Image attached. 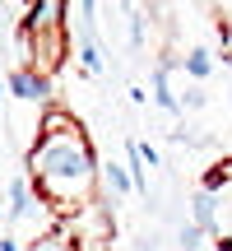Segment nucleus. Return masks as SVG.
I'll list each match as a JSON object with an SVG mask.
<instances>
[{
    "label": "nucleus",
    "mask_w": 232,
    "mask_h": 251,
    "mask_svg": "<svg viewBox=\"0 0 232 251\" xmlns=\"http://www.w3.org/2000/svg\"><path fill=\"white\" fill-rule=\"evenodd\" d=\"M37 130L42 135L28 149V181H33L37 200L51 205L56 219L89 209L93 191H98V153H93L84 126L65 107H46Z\"/></svg>",
    "instance_id": "1"
},
{
    "label": "nucleus",
    "mask_w": 232,
    "mask_h": 251,
    "mask_svg": "<svg viewBox=\"0 0 232 251\" xmlns=\"http://www.w3.org/2000/svg\"><path fill=\"white\" fill-rule=\"evenodd\" d=\"M93 14L98 5H65V33H70V56H79L89 75H102V42Z\"/></svg>",
    "instance_id": "2"
},
{
    "label": "nucleus",
    "mask_w": 232,
    "mask_h": 251,
    "mask_svg": "<svg viewBox=\"0 0 232 251\" xmlns=\"http://www.w3.org/2000/svg\"><path fill=\"white\" fill-rule=\"evenodd\" d=\"M200 191L214 196V237H218V251H232V158L214 163V168L200 177Z\"/></svg>",
    "instance_id": "3"
},
{
    "label": "nucleus",
    "mask_w": 232,
    "mask_h": 251,
    "mask_svg": "<svg viewBox=\"0 0 232 251\" xmlns=\"http://www.w3.org/2000/svg\"><path fill=\"white\" fill-rule=\"evenodd\" d=\"M9 93L23 98V102H42V98H51V79L28 70V65H19V70H9Z\"/></svg>",
    "instance_id": "4"
},
{
    "label": "nucleus",
    "mask_w": 232,
    "mask_h": 251,
    "mask_svg": "<svg viewBox=\"0 0 232 251\" xmlns=\"http://www.w3.org/2000/svg\"><path fill=\"white\" fill-rule=\"evenodd\" d=\"M98 181L107 186V200H125V196L135 191L130 168H125V163H116V158H102V163H98Z\"/></svg>",
    "instance_id": "5"
},
{
    "label": "nucleus",
    "mask_w": 232,
    "mask_h": 251,
    "mask_svg": "<svg viewBox=\"0 0 232 251\" xmlns=\"http://www.w3.org/2000/svg\"><path fill=\"white\" fill-rule=\"evenodd\" d=\"M23 214H33V181H28V172L9 181V224Z\"/></svg>",
    "instance_id": "6"
},
{
    "label": "nucleus",
    "mask_w": 232,
    "mask_h": 251,
    "mask_svg": "<svg viewBox=\"0 0 232 251\" xmlns=\"http://www.w3.org/2000/svg\"><path fill=\"white\" fill-rule=\"evenodd\" d=\"M190 224L205 237H214V196H209V191H195V196H190Z\"/></svg>",
    "instance_id": "7"
},
{
    "label": "nucleus",
    "mask_w": 232,
    "mask_h": 251,
    "mask_svg": "<svg viewBox=\"0 0 232 251\" xmlns=\"http://www.w3.org/2000/svg\"><path fill=\"white\" fill-rule=\"evenodd\" d=\"M181 70H186L190 79H205V75H209V51H200V47H195V51L181 61Z\"/></svg>",
    "instance_id": "8"
},
{
    "label": "nucleus",
    "mask_w": 232,
    "mask_h": 251,
    "mask_svg": "<svg viewBox=\"0 0 232 251\" xmlns=\"http://www.w3.org/2000/svg\"><path fill=\"white\" fill-rule=\"evenodd\" d=\"M200 242H205V233L186 219V224H181V251H200Z\"/></svg>",
    "instance_id": "9"
},
{
    "label": "nucleus",
    "mask_w": 232,
    "mask_h": 251,
    "mask_svg": "<svg viewBox=\"0 0 232 251\" xmlns=\"http://www.w3.org/2000/svg\"><path fill=\"white\" fill-rule=\"evenodd\" d=\"M0 251H19V247H14V237H0Z\"/></svg>",
    "instance_id": "10"
},
{
    "label": "nucleus",
    "mask_w": 232,
    "mask_h": 251,
    "mask_svg": "<svg viewBox=\"0 0 232 251\" xmlns=\"http://www.w3.org/2000/svg\"><path fill=\"white\" fill-rule=\"evenodd\" d=\"M0 102H5V79H0Z\"/></svg>",
    "instance_id": "11"
}]
</instances>
